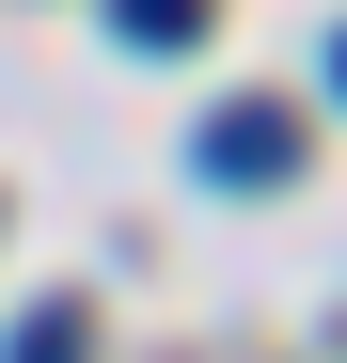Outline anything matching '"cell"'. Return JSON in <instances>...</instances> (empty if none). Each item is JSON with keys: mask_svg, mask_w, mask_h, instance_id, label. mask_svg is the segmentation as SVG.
I'll return each instance as SVG.
<instances>
[{"mask_svg": "<svg viewBox=\"0 0 347 363\" xmlns=\"http://www.w3.org/2000/svg\"><path fill=\"white\" fill-rule=\"evenodd\" d=\"M205 174L221 190H284V174H300V111H268V95L205 111Z\"/></svg>", "mask_w": 347, "mask_h": 363, "instance_id": "6da1fadb", "label": "cell"}, {"mask_svg": "<svg viewBox=\"0 0 347 363\" xmlns=\"http://www.w3.org/2000/svg\"><path fill=\"white\" fill-rule=\"evenodd\" d=\"M205 16H221V0H110L127 48H205Z\"/></svg>", "mask_w": 347, "mask_h": 363, "instance_id": "7a4b0ae2", "label": "cell"}, {"mask_svg": "<svg viewBox=\"0 0 347 363\" xmlns=\"http://www.w3.org/2000/svg\"><path fill=\"white\" fill-rule=\"evenodd\" d=\"M0 363H79V300H32V316H16V347H0Z\"/></svg>", "mask_w": 347, "mask_h": 363, "instance_id": "3957f363", "label": "cell"}, {"mask_svg": "<svg viewBox=\"0 0 347 363\" xmlns=\"http://www.w3.org/2000/svg\"><path fill=\"white\" fill-rule=\"evenodd\" d=\"M331 79H347V48H331Z\"/></svg>", "mask_w": 347, "mask_h": 363, "instance_id": "277c9868", "label": "cell"}]
</instances>
